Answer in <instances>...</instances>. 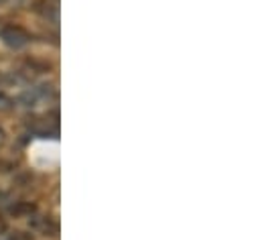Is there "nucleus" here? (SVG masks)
Returning <instances> with one entry per match:
<instances>
[{
  "instance_id": "1",
  "label": "nucleus",
  "mask_w": 262,
  "mask_h": 240,
  "mask_svg": "<svg viewBox=\"0 0 262 240\" xmlns=\"http://www.w3.org/2000/svg\"><path fill=\"white\" fill-rule=\"evenodd\" d=\"M0 37H2V41H4L8 47H23V45L27 43V39H29L23 29L12 27V25L4 27V29L0 31Z\"/></svg>"
}]
</instances>
